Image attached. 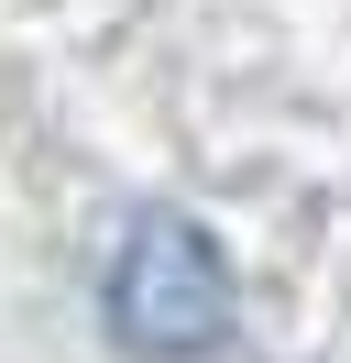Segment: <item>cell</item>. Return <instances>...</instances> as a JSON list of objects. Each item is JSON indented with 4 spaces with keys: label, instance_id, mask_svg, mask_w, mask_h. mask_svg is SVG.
<instances>
[{
    "label": "cell",
    "instance_id": "obj_1",
    "mask_svg": "<svg viewBox=\"0 0 351 363\" xmlns=\"http://www.w3.org/2000/svg\"><path fill=\"white\" fill-rule=\"evenodd\" d=\"M99 308H110L121 352L197 363V352L231 341V264H219V242L187 209H143L121 231V253H110V275H99Z\"/></svg>",
    "mask_w": 351,
    "mask_h": 363
}]
</instances>
